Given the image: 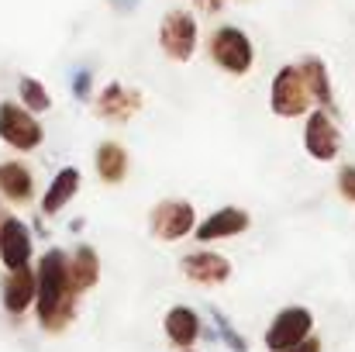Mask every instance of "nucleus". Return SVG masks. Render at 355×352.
<instances>
[{
	"label": "nucleus",
	"instance_id": "obj_24",
	"mask_svg": "<svg viewBox=\"0 0 355 352\" xmlns=\"http://www.w3.org/2000/svg\"><path fill=\"white\" fill-rule=\"evenodd\" d=\"M107 7L118 14V17H131L138 10V0H107Z\"/></svg>",
	"mask_w": 355,
	"mask_h": 352
},
{
	"label": "nucleus",
	"instance_id": "obj_21",
	"mask_svg": "<svg viewBox=\"0 0 355 352\" xmlns=\"http://www.w3.org/2000/svg\"><path fill=\"white\" fill-rule=\"evenodd\" d=\"M69 97H73L76 104H83V108L94 104L97 83H94V69H90V66H76V69L69 73Z\"/></svg>",
	"mask_w": 355,
	"mask_h": 352
},
{
	"label": "nucleus",
	"instance_id": "obj_7",
	"mask_svg": "<svg viewBox=\"0 0 355 352\" xmlns=\"http://www.w3.org/2000/svg\"><path fill=\"white\" fill-rule=\"evenodd\" d=\"M304 152L314 159V162H335L342 156V124H338V115L324 111V108H314L311 115L304 117Z\"/></svg>",
	"mask_w": 355,
	"mask_h": 352
},
{
	"label": "nucleus",
	"instance_id": "obj_20",
	"mask_svg": "<svg viewBox=\"0 0 355 352\" xmlns=\"http://www.w3.org/2000/svg\"><path fill=\"white\" fill-rule=\"evenodd\" d=\"M14 90H17V101H21L28 111H35V115H49V111H52V94H49V87H45L38 76L21 73L17 83H14Z\"/></svg>",
	"mask_w": 355,
	"mask_h": 352
},
{
	"label": "nucleus",
	"instance_id": "obj_4",
	"mask_svg": "<svg viewBox=\"0 0 355 352\" xmlns=\"http://www.w3.org/2000/svg\"><path fill=\"white\" fill-rule=\"evenodd\" d=\"M269 111L283 121H297V117H307L314 111V97L307 90V80L300 73L297 62H286L272 73L269 80Z\"/></svg>",
	"mask_w": 355,
	"mask_h": 352
},
{
	"label": "nucleus",
	"instance_id": "obj_2",
	"mask_svg": "<svg viewBox=\"0 0 355 352\" xmlns=\"http://www.w3.org/2000/svg\"><path fill=\"white\" fill-rule=\"evenodd\" d=\"M204 52H207L211 66L221 69L225 76L241 80V76H248L255 69V42L238 24H218V28H211V35L204 42Z\"/></svg>",
	"mask_w": 355,
	"mask_h": 352
},
{
	"label": "nucleus",
	"instance_id": "obj_10",
	"mask_svg": "<svg viewBox=\"0 0 355 352\" xmlns=\"http://www.w3.org/2000/svg\"><path fill=\"white\" fill-rule=\"evenodd\" d=\"M311 328H314V315H311L307 308H300V304L283 308V311L269 321V328H266V349L269 352L290 349V346L304 342V339L311 335Z\"/></svg>",
	"mask_w": 355,
	"mask_h": 352
},
{
	"label": "nucleus",
	"instance_id": "obj_14",
	"mask_svg": "<svg viewBox=\"0 0 355 352\" xmlns=\"http://www.w3.org/2000/svg\"><path fill=\"white\" fill-rule=\"evenodd\" d=\"M80 190H83V173H80V166H62V169L45 183V190L38 194V215H42V218H59V215L76 201Z\"/></svg>",
	"mask_w": 355,
	"mask_h": 352
},
{
	"label": "nucleus",
	"instance_id": "obj_23",
	"mask_svg": "<svg viewBox=\"0 0 355 352\" xmlns=\"http://www.w3.org/2000/svg\"><path fill=\"white\" fill-rule=\"evenodd\" d=\"M232 0H193V7H197V14H207V17H214V14H221L225 7H228Z\"/></svg>",
	"mask_w": 355,
	"mask_h": 352
},
{
	"label": "nucleus",
	"instance_id": "obj_16",
	"mask_svg": "<svg viewBox=\"0 0 355 352\" xmlns=\"http://www.w3.org/2000/svg\"><path fill=\"white\" fill-rule=\"evenodd\" d=\"M94 173L104 187H121L131 176V152L118 138H104L94 149Z\"/></svg>",
	"mask_w": 355,
	"mask_h": 352
},
{
	"label": "nucleus",
	"instance_id": "obj_13",
	"mask_svg": "<svg viewBox=\"0 0 355 352\" xmlns=\"http://www.w3.org/2000/svg\"><path fill=\"white\" fill-rule=\"evenodd\" d=\"M180 273L197 287H221L232 280V259L214 249H193L180 259Z\"/></svg>",
	"mask_w": 355,
	"mask_h": 352
},
{
	"label": "nucleus",
	"instance_id": "obj_6",
	"mask_svg": "<svg viewBox=\"0 0 355 352\" xmlns=\"http://www.w3.org/2000/svg\"><path fill=\"white\" fill-rule=\"evenodd\" d=\"M197 228V208L187 197H162L148 208V235L159 242H183Z\"/></svg>",
	"mask_w": 355,
	"mask_h": 352
},
{
	"label": "nucleus",
	"instance_id": "obj_15",
	"mask_svg": "<svg viewBox=\"0 0 355 352\" xmlns=\"http://www.w3.org/2000/svg\"><path fill=\"white\" fill-rule=\"evenodd\" d=\"M0 301H3V311L14 318L31 311V304L38 301V269L35 266L7 269V276L0 283Z\"/></svg>",
	"mask_w": 355,
	"mask_h": 352
},
{
	"label": "nucleus",
	"instance_id": "obj_19",
	"mask_svg": "<svg viewBox=\"0 0 355 352\" xmlns=\"http://www.w3.org/2000/svg\"><path fill=\"white\" fill-rule=\"evenodd\" d=\"M69 273H73V287H76L80 294L94 290V287L101 283V255H97V249L87 245V242H80V245L69 252Z\"/></svg>",
	"mask_w": 355,
	"mask_h": 352
},
{
	"label": "nucleus",
	"instance_id": "obj_22",
	"mask_svg": "<svg viewBox=\"0 0 355 352\" xmlns=\"http://www.w3.org/2000/svg\"><path fill=\"white\" fill-rule=\"evenodd\" d=\"M335 190L345 204L355 208V162H342L338 173H335Z\"/></svg>",
	"mask_w": 355,
	"mask_h": 352
},
{
	"label": "nucleus",
	"instance_id": "obj_5",
	"mask_svg": "<svg viewBox=\"0 0 355 352\" xmlns=\"http://www.w3.org/2000/svg\"><path fill=\"white\" fill-rule=\"evenodd\" d=\"M0 142L21 156L38 152L45 145V124L42 115L28 111L17 97L14 101H0Z\"/></svg>",
	"mask_w": 355,
	"mask_h": 352
},
{
	"label": "nucleus",
	"instance_id": "obj_11",
	"mask_svg": "<svg viewBox=\"0 0 355 352\" xmlns=\"http://www.w3.org/2000/svg\"><path fill=\"white\" fill-rule=\"evenodd\" d=\"M38 180L35 169L24 159H0V201L10 208H31L38 201Z\"/></svg>",
	"mask_w": 355,
	"mask_h": 352
},
{
	"label": "nucleus",
	"instance_id": "obj_12",
	"mask_svg": "<svg viewBox=\"0 0 355 352\" xmlns=\"http://www.w3.org/2000/svg\"><path fill=\"white\" fill-rule=\"evenodd\" d=\"M252 228V215L241 208V204H225L218 211H211L207 218L197 221L193 238L200 245H211V242H225V238H238Z\"/></svg>",
	"mask_w": 355,
	"mask_h": 352
},
{
	"label": "nucleus",
	"instance_id": "obj_25",
	"mask_svg": "<svg viewBox=\"0 0 355 352\" xmlns=\"http://www.w3.org/2000/svg\"><path fill=\"white\" fill-rule=\"evenodd\" d=\"M283 352H321V342L314 335H307L304 342H297V346H290V349H283Z\"/></svg>",
	"mask_w": 355,
	"mask_h": 352
},
{
	"label": "nucleus",
	"instance_id": "obj_1",
	"mask_svg": "<svg viewBox=\"0 0 355 352\" xmlns=\"http://www.w3.org/2000/svg\"><path fill=\"white\" fill-rule=\"evenodd\" d=\"M35 269H38V301H35L38 325L45 332H66L69 321L76 318V301H80V290L73 287L69 273V252L59 245L45 249Z\"/></svg>",
	"mask_w": 355,
	"mask_h": 352
},
{
	"label": "nucleus",
	"instance_id": "obj_3",
	"mask_svg": "<svg viewBox=\"0 0 355 352\" xmlns=\"http://www.w3.org/2000/svg\"><path fill=\"white\" fill-rule=\"evenodd\" d=\"M155 42H159V52L169 59V62H193L197 59V45H200V24H197V14L187 10V7H173L159 17V31H155Z\"/></svg>",
	"mask_w": 355,
	"mask_h": 352
},
{
	"label": "nucleus",
	"instance_id": "obj_26",
	"mask_svg": "<svg viewBox=\"0 0 355 352\" xmlns=\"http://www.w3.org/2000/svg\"><path fill=\"white\" fill-rule=\"evenodd\" d=\"M83 225H87L83 218H73V221H69V232H73V235H80V232H83Z\"/></svg>",
	"mask_w": 355,
	"mask_h": 352
},
{
	"label": "nucleus",
	"instance_id": "obj_18",
	"mask_svg": "<svg viewBox=\"0 0 355 352\" xmlns=\"http://www.w3.org/2000/svg\"><path fill=\"white\" fill-rule=\"evenodd\" d=\"M162 328H166V339H169L173 346L190 349V346L197 342V335H200V315H197L193 308H187V304H176V308L166 311Z\"/></svg>",
	"mask_w": 355,
	"mask_h": 352
},
{
	"label": "nucleus",
	"instance_id": "obj_17",
	"mask_svg": "<svg viewBox=\"0 0 355 352\" xmlns=\"http://www.w3.org/2000/svg\"><path fill=\"white\" fill-rule=\"evenodd\" d=\"M297 66H300V73H304V80H307V90H311V97H314V108H324V111L338 115V101H335V83H331L328 62H324L321 56L307 52V56L297 59Z\"/></svg>",
	"mask_w": 355,
	"mask_h": 352
},
{
	"label": "nucleus",
	"instance_id": "obj_9",
	"mask_svg": "<svg viewBox=\"0 0 355 352\" xmlns=\"http://www.w3.org/2000/svg\"><path fill=\"white\" fill-rule=\"evenodd\" d=\"M31 255H35V232L28 228L24 218L3 211L0 215V262H3V269L31 266Z\"/></svg>",
	"mask_w": 355,
	"mask_h": 352
},
{
	"label": "nucleus",
	"instance_id": "obj_8",
	"mask_svg": "<svg viewBox=\"0 0 355 352\" xmlns=\"http://www.w3.org/2000/svg\"><path fill=\"white\" fill-rule=\"evenodd\" d=\"M90 111L104 124H128L135 115L145 111V94L138 87H128L124 80H111L97 90Z\"/></svg>",
	"mask_w": 355,
	"mask_h": 352
},
{
	"label": "nucleus",
	"instance_id": "obj_27",
	"mask_svg": "<svg viewBox=\"0 0 355 352\" xmlns=\"http://www.w3.org/2000/svg\"><path fill=\"white\" fill-rule=\"evenodd\" d=\"M183 352H193V349H183Z\"/></svg>",
	"mask_w": 355,
	"mask_h": 352
}]
</instances>
